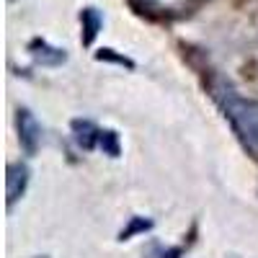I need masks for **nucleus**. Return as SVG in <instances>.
<instances>
[{
    "instance_id": "2",
    "label": "nucleus",
    "mask_w": 258,
    "mask_h": 258,
    "mask_svg": "<svg viewBox=\"0 0 258 258\" xmlns=\"http://www.w3.org/2000/svg\"><path fill=\"white\" fill-rule=\"evenodd\" d=\"M16 132H18V145L26 155H36L41 147V137H44V129H41L36 114L26 106H21L16 111Z\"/></svg>"
},
{
    "instance_id": "10",
    "label": "nucleus",
    "mask_w": 258,
    "mask_h": 258,
    "mask_svg": "<svg viewBox=\"0 0 258 258\" xmlns=\"http://www.w3.org/2000/svg\"><path fill=\"white\" fill-rule=\"evenodd\" d=\"M96 59H98V62H114V64H119V68H126V70H135V68H137L135 59H129L126 54H119L116 49H109V47H103L101 52H96Z\"/></svg>"
},
{
    "instance_id": "5",
    "label": "nucleus",
    "mask_w": 258,
    "mask_h": 258,
    "mask_svg": "<svg viewBox=\"0 0 258 258\" xmlns=\"http://www.w3.org/2000/svg\"><path fill=\"white\" fill-rule=\"evenodd\" d=\"M70 137H73V142H75L78 150L91 153V150H96L98 142H101V126L93 119L78 116V119L70 121Z\"/></svg>"
},
{
    "instance_id": "12",
    "label": "nucleus",
    "mask_w": 258,
    "mask_h": 258,
    "mask_svg": "<svg viewBox=\"0 0 258 258\" xmlns=\"http://www.w3.org/2000/svg\"><path fill=\"white\" fill-rule=\"evenodd\" d=\"M31 258H49V255H31Z\"/></svg>"
},
{
    "instance_id": "4",
    "label": "nucleus",
    "mask_w": 258,
    "mask_h": 258,
    "mask_svg": "<svg viewBox=\"0 0 258 258\" xmlns=\"http://www.w3.org/2000/svg\"><path fill=\"white\" fill-rule=\"evenodd\" d=\"M26 52L31 54L34 64H39V68H59V64L68 62V52H64L62 47L49 44V41L41 39V36H36V39L29 41Z\"/></svg>"
},
{
    "instance_id": "11",
    "label": "nucleus",
    "mask_w": 258,
    "mask_h": 258,
    "mask_svg": "<svg viewBox=\"0 0 258 258\" xmlns=\"http://www.w3.org/2000/svg\"><path fill=\"white\" fill-rule=\"evenodd\" d=\"M135 3L140 6V8H153V6H158L160 0H135Z\"/></svg>"
},
{
    "instance_id": "1",
    "label": "nucleus",
    "mask_w": 258,
    "mask_h": 258,
    "mask_svg": "<svg viewBox=\"0 0 258 258\" xmlns=\"http://www.w3.org/2000/svg\"><path fill=\"white\" fill-rule=\"evenodd\" d=\"M209 96L230 124L240 145L258 158V101L243 96L230 80L214 75L209 80Z\"/></svg>"
},
{
    "instance_id": "6",
    "label": "nucleus",
    "mask_w": 258,
    "mask_h": 258,
    "mask_svg": "<svg viewBox=\"0 0 258 258\" xmlns=\"http://www.w3.org/2000/svg\"><path fill=\"white\" fill-rule=\"evenodd\" d=\"M80 26H83V34H80L83 47H93L96 36L103 29V13L98 8H93V6H85L80 11Z\"/></svg>"
},
{
    "instance_id": "7",
    "label": "nucleus",
    "mask_w": 258,
    "mask_h": 258,
    "mask_svg": "<svg viewBox=\"0 0 258 258\" xmlns=\"http://www.w3.org/2000/svg\"><path fill=\"white\" fill-rule=\"evenodd\" d=\"M155 227V220L153 217H142V214H132V217L126 220V225L119 230V243H126V240H132V238H140V235H147V232H153Z\"/></svg>"
},
{
    "instance_id": "3",
    "label": "nucleus",
    "mask_w": 258,
    "mask_h": 258,
    "mask_svg": "<svg viewBox=\"0 0 258 258\" xmlns=\"http://www.w3.org/2000/svg\"><path fill=\"white\" fill-rule=\"evenodd\" d=\"M29 183H31L29 163H24V160L8 163V168H6V207H8V212L26 197Z\"/></svg>"
},
{
    "instance_id": "8",
    "label": "nucleus",
    "mask_w": 258,
    "mask_h": 258,
    "mask_svg": "<svg viewBox=\"0 0 258 258\" xmlns=\"http://www.w3.org/2000/svg\"><path fill=\"white\" fill-rule=\"evenodd\" d=\"M183 253H186L183 245H165L160 240H150L142 258H183Z\"/></svg>"
},
{
    "instance_id": "9",
    "label": "nucleus",
    "mask_w": 258,
    "mask_h": 258,
    "mask_svg": "<svg viewBox=\"0 0 258 258\" xmlns=\"http://www.w3.org/2000/svg\"><path fill=\"white\" fill-rule=\"evenodd\" d=\"M98 147L103 150V155L109 158H119L121 155V137L116 129H101V142Z\"/></svg>"
}]
</instances>
